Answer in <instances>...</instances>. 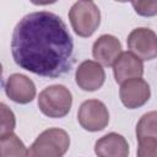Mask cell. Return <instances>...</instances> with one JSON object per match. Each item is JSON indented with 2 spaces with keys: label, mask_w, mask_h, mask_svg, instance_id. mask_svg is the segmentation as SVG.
<instances>
[{
  "label": "cell",
  "mask_w": 157,
  "mask_h": 157,
  "mask_svg": "<svg viewBox=\"0 0 157 157\" xmlns=\"http://www.w3.org/2000/svg\"><path fill=\"white\" fill-rule=\"evenodd\" d=\"M136 137L157 139V110L145 113L136 124Z\"/></svg>",
  "instance_id": "obj_14"
},
{
  "label": "cell",
  "mask_w": 157,
  "mask_h": 157,
  "mask_svg": "<svg viewBox=\"0 0 157 157\" xmlns=\"http://www.w3.org/2000/svg\"><path fill=\"white\" fill-rule=\"evenodd\" d=\"M77 120L80 125L87 131H101L109 123V112L102 101L88 99L80 105Z\"/></svg>",
  "instance_id": "obj_5"
},
{
  "label": "cell",
  "mask_w": 157,
  "mask_h": 157,
  "mask_svg": "<svg viewBox=\"0 0 157 157\" xmlns=\"http://www.w3.org/2000/svg\"><path fill=\"white\" fill-rule=\"evenodd\" d=\"M0 108H1V131H0V137H2V136H6V135L13 132V129H15V125H16V119H15V114L12 113V110L5 103H1Z\"/></svg>",
  "instance_id": "obj_15"
},
{
  "label": "cell",
  "mask_w": 157,
  "mask_h": 157,
  "mask_svg": "<svg viewBox=\"0 0 157 157\" xmlns=\"http://www.w3.org/2000/svg\"><path fill=\"white\" fill-rule=\"evenodd\" d=\"M120 40L112 34H102L92 45V55L103 66H113L121 54Z\"/></svg>",
  "instance_id": "obj_11"
},
{
  "label": "cell",
  "mask_w": 157,
  "mask_h": 157,
  "mask_svg": "<svg viewBox=\"0 0 157 157\" xmlns=\"http://www.w3.org/2000/svg\"><path fill=\"white\" fill-rule=\"evenodd\" d=\"M119 96L121 103L126 108L136 109L148 102L151 97V88L144 78H132L120 85Z\"/></svg>",
  "instance_id": "obj_7"
},
{
  "label": "cell",
  "mask_w": 157,
  "mask_h": 157,
  "mask_svg": "<svg viewBox=\"0 0 157 157\" xmlns=\"http://www.w3.org/2000/svg\"><path fill=\"white\" fill-rule=\"evenodd\" d=\"M129 144L118 132H109L94 144V153L98 157H129Z\"/></svg>",
  "instance_id": "obj_12"
},
{
  "label": "cell",
  "mask_w": 157,
  "mask_h": 157,
  "mask_svg": "<svg viewBox=\"0 0 157 157\" xmlns=\"http://www.w3.org/2000/svg\"><path fill=\"white\" fill-rule=\"evenodd\" d=\"M137 141V157H157V139L142 137Z\"/></svg>",
  "instance_id": "obj_16"
},
{
  "label": "cell",
  "mask_w": 157,
  "mask_h": 157,
  "mask_svg": "<svg viewBox=\"0 0 157 157\" xmlns=\"http://www.w3.org/2000/svg\"><path fill=\"white\" fill-rule=\"evenodd\" d=\"M75 81L82 91H97L105 81V72L103 66L93 60L82 61L75 72Z\"/></svg>",
  "instance_id": "obj_8"
},
{
  "label": "cell",
  "mask_w": 157,
  "mask_h": 157,
  "mask_svg": "<svg viewBox=\"0 0 157 157\" xmlns=\"http://www.w3.org/2000/svg\"><path fill=\"white\" fill-rule=\"evenodd\" d=\"M6 96L15 103L27 104L36 97V85L34 82L22 74L10 75L4 85Z\"/></svg>",
  "instance_id": "obj_9"
},
{
  "label": "cell",
  "mask_w": 157,
  "mask_h": 157,
  "mask_svg": "<svg viewBox=\"0 0 157 157\" xmlns=\"http://www.w3.org/2000/svg\"><path fill=\"white\" fill-rule=\"evenodd\" d=\"M70 147L69 134L59 128L42 131L28 148V157H63Z\"/></svg>",
  "instance_id": "obj_2"
},
{
  "label": "cell",
  "mask_w": 157,
  "mask_h": 157,
  "mask_svg": "<svg viewBox=\"0 0 157 157\" xmlns=\"http://www.w3.org/2000/svg\"><path fill=\"white\" fill-rule=\"evenodd\" d=\"M11 54L17 66L56 78L74 65V40L65 22L50 11L23 16L12 31Z\"/></svg>",
  "instance_id": "obj_1"
},
{
  "label": "cell",
  "mask_w": 157,
  "mask_h": 157,
  "mask_svg": "<svg viewBox=\"0 0 157 157\" xmlns=\"http://www.w3.org/2000/svg\"><path fill=\"white\" fill-rule=\"evenodd\" d=\"M131 5L135 12L140 16L151 17L157 15V0H152V1L137 0V1H131Z\"/></svg>",
  "instance_id": "obj_17"
},
{
  "label": "cell",
  "mask_w": 157,
  "mask_h": 157,
  "mask_svg": "<svg viewBox=\"0 0 157 157\" xmlns=\"http://www.w3.org/2000/svg\"><path fill=\"white\" fill-rule=\"evenodd\" d=\"M72 105V94L64 85L45 87L38 96L39 110L49 118H64Z\"/></svg>",
  "instance_id": "obj_3"
},
{
  "label": "cell",
  "mask_w": 157,
  "mask_h": 157,
  "mask_svg": "<svg viewBox=\"0 0 157 157\" xmlns=\"http://www.w3.org/2000/svg\"><path fill=\"white\" fill-rule=\"evenodd\" d=\"M67 16L74 32L85 38L91 37L101 23V11L91 0L76 1L70 7Z\"/></svg>",
  "instance_id": "obj_4"
},
{
  "label": "cell",
  "mask_w": 157,
  "mask_h": 157,
  "mask_svg": "<svg viewBox=\"0 0 157 157\" xmlns=\"http://www.w3.org/2000/svg\"><path fill=\"white\" fill-rule=\"evenodd\" d=\"M1 157H28V150L16 134L0 137Z\"/></svg>",
  "instance_id": "obj_13"
},
{
  "label": "cell",
  "mask_w": 157,
  "mask_h": 157,
  "mask_svg": "<svg viewBox=\"0 0 157 157\" xmlns=\"http://www.w3.org/2000/svg\"><path fill=\"white\" fill-rule=\"evenodd\" d=\"M113 74L117 83L139 78L144 75V63L131 52H123L113 64Z\"/></svg>",
  "instance_id": "obj_10"
},
{
  "label": "cell",
  "mask_w": 157,
  "mask_h": 157,
  "mask_svg": "<svg viewBox=\"0 0 157 157\" xmlns=\"http://www.w3.org/2000/svg\"><path fill=\"white\" fill-rule=\"evenodd\" d=\"M126 44L129 50L141 60L157 58V34L148 27L132 29L126 38Z\"/></svg>",
  "instance_id": "obj_6"
}]
</instances>
